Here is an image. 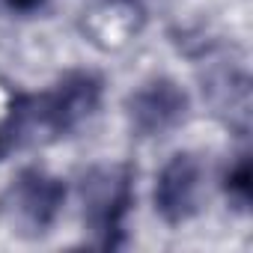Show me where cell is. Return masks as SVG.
Wrapping results in <instances>:
<instances>
[{
  "label": "cell",
  "mask_w": 253,
  "mask_h": 253,
  "mask_svg": "<svg viewBox=\"0 0 253 253\" xmlns=\"http://www.w3.org/2000/svg\"><path fill=\"white\" fill-rule=\"evenodd\" d=\"M51 104V119L60 137L72 134L78 125H84L101 104V78L92 72H69L51 89H45Z\"/></svg>",
  "instance_id": "cell-5"
},
{
  "label": "cell",
  "mask_w": 253,
  "mask_h": 253,
  "mask_svg": "<svg viewBox=\"0 0 253 253\" xmlns=\"http://www.w3.org/2000/svg\"><path fill=\"white\" fill-rule=\"evenodd\" d=\"M188 113L191 98L173 78H149L125 101L128 125L140 137H164L176 131L188 119Z\"/></svg>",
  "instance_id": "cell-3"
},
{
  "label": "cell",
  "mask_w": 253,
  "mask_h": 253,
  "mask_svg": "<svg viewBox=\"0 0 253 253\" xmlns=\"http://www.w3.org/2000/svg\"><path fill=\"white\" fill-rule=\"evenodd\" d=\"M66 206V182L42 167H24L0 197L6 226L21 238H42Z\"/></svg>",
  "instance_id": "cell-2"
},
{
  "label": "cell",
  "mask_w": 253,
  "mask_h": 253,
  "mask_svg": "<svg viewBox=\"0 0 253 253\" xmlns=\"http://www.w3.org/2000/svg\"><path fill=\"white\" fill-rule=\"evenodd\" d=\"M42 3H45V0H6V6H12L18 12H30V9H36Z\"/></svg>",
  "instance_id": "cell-7"
},
{
  "label": "cell",
  "mask_w": 253,
  "mask_h": 253,
  "mask_svg": "<svg viewBox=\"0 0 253 253\" xmlns=\"http://www.w3.org/2000/svg\"><path fill=\"white\" fill-rule=\"evenodd\" d=\"M84 226L92 235V247L116 250L125 244V220L134 209V167L98 164L81 182Z\"/></svg>",
  "instance_id": "cell-1"
},
{
  "label": "cell",
  "mask_w": 253,
  "mask_h": 253,
  "mask_svg": "<svg viewBox=\"0 0 253 253\" xmlns=\"http://www.w3.org/2000/svg\"><path fill=\"white\" fill-rule=\"evenodd\" d=\"M223 191L238 209L250 206V197H253V164H250V155H238L232 161V167L223 176Z\"/></svg>",
  "instance_id": "cell-6"
},
{
  "label": "cell",
  "mask_w": 253,
  "mask_h": 253,
  "mask_svg": "<svg viewBox=\"0 0 253 253\" xmlns=\"http://www.w3.org/2000/svg\"><path fill=\"white\" fill-rule=\"evenodd\" d=\"M203 161L194 152H176L158 173L155 185V211L164 223H188L203 203Z\"/></svg>",
  "instance_id": "cell-4"
}]
</instances>
